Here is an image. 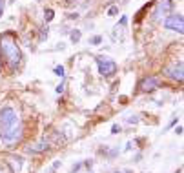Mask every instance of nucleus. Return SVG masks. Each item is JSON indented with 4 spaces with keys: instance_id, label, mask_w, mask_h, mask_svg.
<instances>
[{
    "instance_id": "nucleus-1",
    "label": "nucleus",
    "mask_w": 184,
    "mask_h": 173,
    "mask_svg": "<svg viewBox=\"0 0 184 173\" xmlns=\"http://www.w3.org/2000/svg\"><path fill=\"white\" fill-rule=\"evenodd\" d=\"M22 135H24V128H22L18 113L13 107L0 110V139L7 146H13L22 139Z\"/></svg>"
},
{
    "instance_id": "nucleus-2",
    "label": "nucleus",
    "mask_w": 184,
    "mask_h": 173,
    "mask_svg": "<svg viewBox=\"0 0 184 173\" xmlns=\"http://www.w3.org/2000/svg\"><path fill=\"white\" fill-rule=\"evenodd\" d=\"M0 53H2V57H4V60H6V64L9 66L11 71H15L20 66L22 51H20L16 40H15V35L11 31H7L0 37Z\"/></svg>"
},
{
    "instance_id": "nucleus-3",
    "label": "nucleus",
    "mask_w": 184,
    "mask_h": 173,
    "mask_svg": "<svg viewBox=\"0 0 184 173\" xmlns=\"http://www.w3.org/2000/svg\"><path fill=\"white\" fill-rule=\"evenodd\" d=\"M97 64H99V73L106 78H109L117 73V64L108 57H97Z\"/></svg>"
},
{
    "instance_id": "nucleus-4",
    "label": "nucleus",
    "mask_w": 184,
    "mask_h": 173,
    "mask_svg": "<svg viewBox=\"0 0 184 173\" xmlns=\"http://www.w3.org/2000/svg\"><path fill=\"white\" fill-rule=\"evenodd\" d=\"M164 28L171 29V31H177V33H182L184 31V18H182V15H179V13L168 15L164 18Z\"/></svg>"
},
{
    "instance_id": "nucleus-5",
    "label": "nucleus",
    "mask_w": 184,
    "mask_h": 173,
    "mask_svg": "<svg viewBox=\"0 0 184 173\" xmlns=\"http://www.w3.org/2000/svg\"><path fill=\"white\" fill-rule=\"evenodd\" d=\"M157 4V9H155V20L160 18V16H166L171 9H173V0H155Z\"/></svg>"
},
{
    "instance_id": "nucleus-6",
    "label": "nucleus",
    "mask_w": 184,
    "mask_h": 173,
    "mask_svg": "<svg viewBox=\"0 0 184 173\" xmlns=\"http://www.w3.org/2000/svg\"><path fill=\"white\" fill-rule=\"evenodd\" d=\"M182 73H184L182 62H179V64H173V66L164 68V75H166V77H170V78H173V80H177V82H182V77H184Z\"/></svg>"
},
{
    "instance_id": "nucleus-7",
    "label": "nucleus",
    "mask_w": 184,
    "mask_h": 173,
    "mask_svg": "<svg viewBox=\"0 0 184 173\" xmlns=\"http://www.w3.org/2000/svg\"><path fill=\"white\" fill-rule=\"evenodd\" d=\"M139 88H141L142 91H146V93L155 91L157 88H160V78H159V77H148V78H144V80L141 82Z\"/></svg>"
},
{
    "instance_id": "nucleus-8",
    "label": "nucleus",
    "mask_w": 184,
    "mask_h": 173,
    "mask_svg": "<svg viewBox=\"0 0 184 173\" xmlns=\"http://www.w3.org/2000/svg\"><path fill=\"white\" fill-rule=\"evenodd\" d=\"M128 24V16H122L120 22L113 28V40H124V28Z\"/></svg>"
},
{
    "instance_id": "nucleus-9",
    "label": "nucleus",
    "mask_w": 184,
    "mask_h": 173,
    "mask_svg": "<svg viewBox=\"0 0 184 173\" xmlns=\"http://www.w3.org/2000/svg\"><path fill=\"white\" fill-rule=\"evenodd\" d=\"M7 168L11 169V173H20V169H22V157H18V155H11L9 159H7Z\"/></svg>"
},
{
    "instance_id": "nucleus-10",
    "label": "nucleus",
    "mask_w": 184,
    "mask_h": 173,
    "mask_svg": "<svg viewBox=\"0 0 184 173\" xmlns=\"http://www.w3.org/2000/svg\"><path fill=\"white\" fill-rule=\"evenodd\" d=\"M48 148H49V144L46 142V140H42V142H38V144H35V146L26 148V151H28V153H42V151H46Z\"/></svg>"
},
{
    "instance_id": "nucleus-11",
    "label": "nucleus",
    "mask_w": 184,
    "mask_h": 173,
    "mask_svg": "<svg viewBox=\"0 0 184 173\" xmlns=\"http://www.w3.org/2000/svg\"><path fill=\"white\" fill-rule=\"evenodd\" d=\"M80 37H82V35H80V29H73V31L70 33V38H71L73 44H77V42L80 40Z\"/></svg>"
},
{
    "instance_id": "nucleus-12",
    "label": "nucleus",
    "mask_w": 184,
    "mask_h": 173,
    "mask_svg": "<svg viewBox=\"0 0 184 173\" xmlns=\"http://www.w3.org/2000/svg\"><path fill=\"white\" fill-rule=\"evenodd\" d=\"M53 16H55V11H53L51 7H48V9L44 11V20H46V22H51Z\"/></svg>"
},
{
    "instance_id": "nucleus-13",
    "label": "nucleus",
    "mask_w": 184,
    "mask_h": 173,
    "mask_svg": "<svg viewBox=\"0 0 184 173\" xmlns=\"http://www.w3.org/2000/svg\"><path fill=\"white\" fill-rule=\"evenodd\" d=\"M100 42H102V37H100V35H95V37L89 38V44H91V46H99Z\"/></svg>"
},
{
    "instance_id": "nucleus-14",
    "label": "nucleus",
    "mask_w": 184,
    "mask_h": 173,
    "mask_svg": "<svg viewBox=\"0 0 184 173\" xmlns=\"http://www.w3.org/2000/svg\"><path fill=\"white\" fill-rule=\"evenodd\" d=\"M48 33H49V28H48V26H44V28L40 29V42H44L46 38H48Z\"/></svg>"
},
{
    "instance_id": "nucleus-15",
    "label": "nucleus",
    "mask_w": 184,
    "mask_h": 173,
    "mask_svg": "<svg viewBox=\"0 0 184 173\" xmlns=\"http://www.w3.org/2000/svg\"><path fill=\"white\" fill-rule=\"evenodd\" d=\"M119 13V6H111L109 9H108V16H115Z\"/></svg>"
},
{
    "instance_id": "nucleus-16",
    "label": "nucleus",
    "mask_w": 184,
    "mask_h": 173,
    "mask_svg": "<svg viewBox=\"0 0 184 173\" xmlns=\"http://www.w3.org/2000/svg\"><path fill=\"white\" fill-rule=\"evenodd\" d=\"M55 75H58L60 78H64V75H66V73H64V66H57V68H55Z\"/></svg>"
},
{
    "instance_id": "nucleus-17",
    "label": "nucleus",
    "mask_w": 184,
    "mask_h": 173,
    "mask_svg": "<svg viewBox=\"0 0 184 173\" xmlns=\"http://www.w3.org/2000/svg\"><path fill=\"white\" fill-rule=\"evenodd\" d=\"M0 173H11V169L7 168V164H0Z\"/></svg>"
},
{
    "instance_id": "nucleus-18",
    "label": "nucleus",
    "mask_w": 184,
    "mask_h": 173,
    "mask_svg": "<svg viewBox=\"0 0 184 173\" xmlns=\"http://www.w3.org/2000/svg\"><path fill=\"white\" fill-rule=\"evenodd\" d=\"M128 122H129V124H137V122H139V117H137V115H131V117H128Z\"/></svg>"
},
{
    "instance_id": "nucleus-19",
    "label": "nucleus",
    "mask_w": 184,
    "mask_h": 173,
    "mask_svg": "<svg viewBox=\"0 0 184 173\" xmlns=\"http://www.w3.org/2000/svg\"><path fill=\"white\" fill-rule=\"evenodd\" d=\"M64 88H66V82L62 80V82H60V84L57 86V93H62V91H64Z\"/></svg>"
},
{
    "instance_id": "nucleus-20",
    "label": "nucleus",
    "mask_w": 184,
    "mask_h": 173,
    "mask_svg": "<svg viewBox=\"0 0 184 173\" xmlns=\"http://www.w3.org/2000/svg\"><path fill=\"white\" fill-rule=\"evenodd\" d=\"M119 131H120V128H119V126H117V124H115V126H113V128H111V133H113V135H117V133H119Z\"/></svg>"
},
{
    "instance_id": "nucleus-21",
    "label": "nucleus",
    "mask_w": 184,
    "mask_h": 173,
    "mask_svg": "<svg viewBox=\"0 0 184 173\" xmlns=\"http://www.w3.org/2000/svg\"><path fill=\"white\" fill-rule=\"evenodd\" d=\"M4 15V0H0V16Z\"/></svg>"
},
{
    "instance_id": "nucleus-22",
    "label": "nucleus",
    "mask_w": 184,
    "mask_h": 173,
    "mask_svg": "<svg viewBox=\"0 0 184 173\" xmlns=\"http://www.w3.org/2000/svg\"><path fill=\"white\" fill-rule=\"evenodd\" d=\"M67 16H70V18H75V20L79 18V15H77V13H70V15H67Z\"/></svg>"
},
{
    "instance_id": "nucleus-23",
    "label": "nucleus",
    "mask_w": 184,
    "mask_h": 173,
    "mask_svg": "<svg viewBox=\"0 0 184 173\" xmlns=\"http://www.w3.org/2000/svg\"><path fill=\"white\" fill-rule=\"evenodd\" d=\"M0 69H2V62H0Z\"/></svg>"
},
{
    "instance_id": "nucleus-24",
    "label": "nucleus",
    "mask_w": 184,
    "mask_h": 173,
    "mask_svg": "<svg viewBox=\"0 0 184 173\" xmlns=\"http://www.w3.org/2000/svg\"><path fill=\"white\" fill-rule=\"evenodd\" d=\"M67 2H75V0H67Z\"/></svg>"
}]
</instances>
